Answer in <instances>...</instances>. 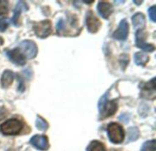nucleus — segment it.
Listing matches in <instances>:
<instances>
[{
    "label": "nucleus",
    "mask_w": 156,
    "mask_h": 151,
    "mask_svg": "<svg viewBox=\"0 0 156 151\" xmlns=\"http://www.w3.org/2000/svg\"><path fill=\"white\" fill-rule=\"evenodd\" d=\"M108 95L109 93L107 92L104 94L98 104L99 110H100V119L102 120L104 118H107L112 115L115 114V112L118 109V104L116 101H109L108 100Z\"/></svg>",
    "instance_id": "1"
},
{
    "label": "nucleus",
    "mask_w": 156,
    "mask_h": 151,
    "mask_svg": "<svg viewBox=\"0 0 156 151\" xmlns=\"http://www.w3.org/2000/svg\"><path fill=\"white\" fill-rule=\"evenodd\" d=\"M23 129V123L19 119L11 118L0 126V131L5 136L17 135Z\"/></svg>",
    "instance_id": "2"
},
{
    "label": "nucleus",
    "mask_w": 156,
    "mask_h": 151,
    "mask_svg": "<svg viewBox=\"0 0 156 151\" xmlns=\"http://www.w3.org/2000/svg\"><path fill=\"white\" fill-rule=\"evenodd\" d=\"M110 140L114 144H120L124 139V130L118 123H110L107 128Z\"/></svg>",
    "instance_id": "3"
},
{
    "label": "nucleus",
    "mask_w": 156,
    "mask_h": 151,
    "mask_svg": "<svg viewBox=\"0 0 156 151\" xmlns=\"http://www.w3.org/2000/svg\"><path fill=\"white\" fill-rule=\"evenodd\" d=\"M33 30L36 36L39 38L48 37L52 32V26L49 20H44L41 22L34 23Z\"/></svg>",
    "instance_id": "4"
},
{
    "label": "nucleus",
    "mask_w": 156,
    "mask_h": 151,
    "mask_svg": "<svg viewBox=\"0 0 156 151\" xmlns=\"http://www.w3.org/2000/svg\"><path fill=\"white\" fill-rule=\"evenodd\" d=\"M19 49L25 57L28 59H33L37 55V46L35 42L31 40H24L19 45Z\"/></svg>",
    "instance_id": "5"
},
{
    "label": "nucleus",
    "mask_w": 156,
    "mask_h": 151,
    "mask_svg": "<svg viewBox=\"0 0 156 151\" xmlns=\"http://www.w3.org/2000/svg\"><path fill=\"white\" fill-rule=\"evenodd\" d=\"M146 33L144 30H137L135 33V43L136 46L142 48L145 52H154L155 46L152 44H148L145 42L146 39Z\"/></svg>",
    "instance_id": "6"
},
{
    "label": "nucleus",
    "mask_w": 156,
    "mask_h": 151,
    "mask_svg": "<svg viewBox=\"0 0 156 151\" xmlns=\"http://www.w3.org/2000/svg\"><path fill=\"white\" fill-rule=\"evenodd\" d=\"M86 26L88 31L91 34L97 33L101 26L100 19L95 15L92 11H88L86 14Z\"/></svg>",
    "instance_id": "7"
},
{
    "label": "nucleus",
    "mask_w": 156,
    "mask_h": 151,
    "mask_svg": "<svg viewBox=\"0 0 156 151\" xmlns=\"http://www.w3.org/2000/svg\"><path fill=\"white\" fill-rule=\"evenodd\" d=\"M128 34H129V24L126 19H122L121 21L118 28L113 33L112 36H113V38H115L117 40L123 41V40L127 39Z\"/></svg>",
    "instance_id": "8"
},
{
    "label": "nucleus",
    "mask_w": 156,
    "mask_h": 151,
    "mask_svg": "<svg viewBox=\"0 0 156 151\" xmlns=\"http://www.w3.org/2000/svg\"><path fill=\"white\" fill-rule=\"evenodd\" d=\"M141 88H142L141 96L143 98L154 100L155 98V78L154 77L151 81L144 83L143 86H141Z\"/></svg>",
    "instance_id": "9"
},
{
    "label": "nucleus",
    "mask_w": 156,
    "mask_h": 151,
    "mask_svg": "<svg viewBox=\"0 0 156 151\" xmlns=\"http://www.w3.org/2000/svg\"><path fill=\"white\" fill-rule=\"evenodd\" d=\"M6 56L8 59L16 66H24L26 64V57L22 54L19 48H15L13 50H7Z\"/></svg>",
    "instance_id": "10"
},
{
    "label": "nucleus",
    "mask_w": 156,
    "mask_h": 151,
    "mask_svg": "<svg viewBox=\"0 0 156 151\" xmlns=\"http://www.w3.org/2000/svg\"><path fill=\"white\" fill-rule=\"evenodd\" d=\"M30 143L38 150L45 151L48 150L49 148L48 145V139L46 136L44 135H35L31 139Z\"/></svg>",
    "instance_id": "11"
},
{
    "label": "nucleus",
    "mask_w": 156,
    "mask_h": 151,
    "mask_svg": "<svg viewBox=\"0 0 156 151\" xmlns=\"http://www.w3.org/2000/svg\"><path fill=\"white\" fill-rule=\"evenodd\" d=\"M97 10L101 17H103L104 19H108L112 13V5L108 2L101 1L98 3Z\"/></svg>",
    "instance_id": "12"
},
{
    "label": "nucleus",
    "mask_w": 156,
    "mask_h": 151,
    "mask_svg": "<svg viewBox=\"0 0 156 151\" xmlns=\"http://www.w3.org/2000/svg\"><path fill=\"white\" fill-rule=\"evenodd\" d=\"M24 10V11H27L28 10V5L26 2H23V1H18L16 7H15V10H14V15H13V17H12V23L16 26H19V23H18V20H19V17H20V15H21V11Z\"/></svg>",
    "instance_id": "13"
},
{
    "label": "nucleus",
    "mask_w": 156,
    "mask_h": 151,
    "mask_svg": "<svg viewBox=\"0 0 156 151\" xmlns=\"http://www.w3.org/2000/svg\"><path fill=\"white\" fill-rule=\"evenodd\" d=\"M14 80V73L11 70H5L1 77V87L3 88H7L11 86Z\"/></svg>",
    "instance_id": "14"
},
{
    "label": "nucleus",
    "mask_w": 156,
    "mask_h": 151,
    "mask_svg": "<svg viewBox=\"0 0 156 151\" xmlns=\"http://www.w3.org/2000/svg\"><path fill=\"white\" fill-rule=\"evenodd\" d=\"M133 26L134 28L137 30H143L144 26H145V16L144 14L142 13H136L133 18Z\"/></svg>",
    "instance_id": "15"
},
{
    "label": "nucleus",
    "mask_w": 156,
    "mask_h": 151,
    "mask_svg": "<svg viewBox=\"0 0 156 151\" xmlns=\"http://www.w3.org/2000/svg\"><path fill=\"white\" fill-rule=\"evenodd\" d=\"M133 59H134V62L137 66L144 67L150 58H149V56H147L146 54H144L143 52H137L134 54Z\"/></svg>",
    "instance_id": "16"
},
{
    "label": "nucleus",
    "mask_w": 156,
    "mask_h": 151,
    "mask_svg": "<svg viewBox=\"0 0 156 151\" xmlns=\"http://www.w3.org/2000/svg\"><path fill=\"white\" fill-rule=\"evenodd\" d=\"M87 151H106L105 146L98 140H93L91 141L89 146L87 147Z\"/></svg>",
    "instance_id": "17"
},
{
    "label": "nucleus",
    "mask_w": 156,
    "mask_h": 151,
    "mask_svg": "<svg viewBox=\"0 0 156 151\" xmlns=\"http://www.w3.org/2000/svg\"><path fill=\"white\" fill-rule=\"evenodd\" d=\"M140 136V132H139V129L138 128L136 127H133V128H130L128 129V139H127V143H130V142H133V141H135L138 139Z\"/></svg>",
    "instance_id": "18"
},
{
    "label": "nucleus",
    "mask_w": 156,
    "mask_h": 151,
    "mask_svg": "<svg viewBox=\"0 0 156 151\" xmlns=\"http://www.w3.org/2000/svg\"><path fill=\"white\" fill-rule=\"evenodd\" d=\"M36 127L37 128V129L41 131H46L48 128V124L43 118L37 116L36 119Z\"/></svg>",
    "instance_id": "19"
},
{
    "label": "nucleus",
    "mask_w": 156,
    "mask_h": 151,
    "mask_svg": "<svg viewBox=\"0 0 156 151\" xmlns=\"http://www.w3.org/2000/svg\"><path fill=\"white\" fill-rule=\"evenodd\" d=\"M155 139L147 141V142H145V143L143 145V147H142V149H141V151H155Z\"/></svg>",
    "instance_id": "20"
},
{
    "label": "nucleus",
    "mask_w": 156,
    "mask_h": 151,
    "mask_svg": "<svg viewBox=\"0 0 156 151\" xmlns=\"http://www.w3.org/2000/svg\"><path fill=\"white\" fill-rule=\"evenodd\" d=\"M56 28H57V33L58 35H62L67 30V26H66L65 20L64 19H59L58 21V23H57Z\"/></svg>",
    "instance_id": "21"
},
{
    "label": "nucleus",
    "mask_w": 156,
    "mask_h": 151,
    "mask_svg": "<svg viewBox=\"0 0 156 151\" xmlns=\"http://www.w3.org/2000/svg\"><path fill=\"white\" fill-rule=\"evenodd\" d=\"M9 11V2L5 0L0 1V15H6Z\"/></svg>",
    "instance_id": "22"
},
{
    "label": "nucleus",
    "mask_w": 156,
    "mask_h": 151,
    "mask_svg": "<svg viewBox=\"0 0 156 151\" xmlns=\"http://www.w3.org/2000/svg\"><path fill=\"white\" fill-rule=\"evenodd\" d=\"M9 23H10V21H9L8 18H1L0 19V32L5 31V29L7 28Z\"/></svg>",
    "instance_id": "23"
},
{
    "label": "nucleus",
    "mask_w": 156,
    "mask_h": 151,
    "mask_svg": "<svg viewBox=\"0 0 156 151\" xmlns=\"http://www.w3.org/2000/svg\"><path fill=\"white\" fill-rule=\"evenodd\" d=\"M148 13H149V16L151 18V20L153 22H155L156 21V6L155 5H153L149 8L148 10Z\"/></svg>",
    "instance_id": "24"
},
{
    "label": "nucleus",
    "mask_w": 156,
    "mask_h": 151,
    "mask_svg": "<svg viewBox=\"0 0 156 151\" xmlns=\"http://www.w3.org/2000/svg\"><path fill=\"white\" fill-rule=\"evenodd\" d=\"M7 114H8L7 110L4 107H0V120L4 119L7 116Z\"/></svg>",
    "instance_id": "25"
},
{
    "label": "nucleus",
    "mask_w": 156,
    "mask_h": 151,
    "mask_svg": "<svg viewBox=\"0 0 156 151\" xmlns=\"http://www.w3.org/2000/svg\"><path fill=\"white\" fill-rule=\"evenodd\" d=\"M119 119H120L121 121H122L123 123H128V122H129V119H130V115L122 114V115L119 118Z\"/></svg>",
    "instance_id": "26"
},
{
    "label": "nucleus",
    "mask_w": 156,
    "mask_h": 151,
    "mask_svg": "<svg viewBox=\"0 0 156 151\" xmlns=\"http://www.w3.org/2000/svg\"><path fill=\"white\" fill-rule=\"evenodd\" d=\"M18 81H19V85H18V90L20 92H23L25 90V86H24V83L22 81V79L20 77H18Z\"/></svg>",
    "instance_id": "27"
},
{
    "label": "nucleus",
    "mask_w": 156,
    "mask_h": 151,
    "mask_svg": "<svg viewBox=\"0 0 156 151\" xmlns=\"http://www.w3.org/2000/svg\"><path fill=\"white\" fill-rule=\"evenodd\" d=\"M133 3H134V4H136L137 5H140L143 3V1H136V0H134V1H133Z\"/></svg>",
    "instance_id": "28"
},
{
    "label": "nucleus",
    "mask_w": 156,
    "mask_h": 151,
    "mask_svg": "<svg viewBox=\"0 0 156 151\" xmlns=\"http://www.w3.org/2000/svg\"><path fill=\"white\" fill-rule=\"evenodd\" d=\"M3 44H4V40H3V38L0 36V46H1V45H3Z\"/></svg>",
    "instance_id": "29"
},
{
    "label": "nucleus",
    "mask_w": 156,
    "mask_h": 151,
    "mask_svg": "<svg viewBox=\"0 0 156 151\" xmlns=\"http://www.w3.org/2000/svg\"><path fill=\"white\" fill-rule=\"evenodd\" d=\"M84 3H87V4H90V3H93V1H84Z\"/></svg>",
    "instance_id": "30"
},
{
    "label": "nucleus",
    "mask_w": 156,
    "mask_h": 151,
    "mask_svg": "<svg viewBox=\"0 0 156 151\" xmlns=\"http://www.w3.org/2000/svg\"><path fill=\"white\" fill-rule=\"evenodd\" d=\"M6 151H15V150H13V149H8V150H6Z\"/></svg>",
    "instance_id": "31"
}]
</instances>
